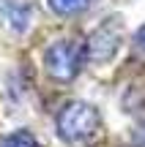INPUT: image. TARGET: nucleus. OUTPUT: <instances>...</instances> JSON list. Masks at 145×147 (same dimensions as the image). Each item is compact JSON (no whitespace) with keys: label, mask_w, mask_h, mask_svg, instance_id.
I'll list each match as a JSON object with an SVG mask.
<instances>
[{"label":"nucleus","mask_w":145,"mask_h":147,"mask_svg":"<svg viewBox=\"0 0 145 147\" xmlns=\"http://www.w3.org/2000/svg\"><path fill=\"white\" fill-rule=\"evenodd\" d=\"M99 123H101L99 109L93 104H88V101H71L55 117V128H58L60 139H66L71 144H80L85 139H91L99 131Z\"/></svg>","instance_id":"1"},{"label":"nucleus","mask_w":145,"mask_h":147,"mask_svg":"<svg viewBox=\"0 0 145 147\" xmlns=\"http://www.w3.org/2000/svg\"><path fill=\"white\" fill-rule=\"evenodd\" d=\"M118 44H120V25H118V19H104L101 25L88 36L85 55H88V60H93V63H107V60L118 52Z\"/></svg>","instance_id":"3"},{"label":"nucleus","mask_w":145,"mask_h":147,"mask_svg":"<svg viewBox=\"0 0 145 147\" xmlns=\"http://www.w3.org/2000/svg\"><path fill=\"white\" fill-rule=\"evenodd\" d=\"M85 47L74 38H58L44 49V68L58 82H71L80 74L82 60H85Z\"/></svg>","instance_id":"2"},{"label":"nucleus","mask_w":145,"mask_h":147,"mask_svg":"<svg viewBox=\"0 0 145 147\" xmlns=\"http://www.w3.org/2000/svg\"><path fill=\"white\" fill-rule=\"evenodd\" d=\"M134 47L140 49V52H145V25H142L140 30L134 33Z\"/></svg>","instance_id":"6"},{"label":"nucleus","mask_w":145,"mask_h":147,"mask_svg":"<svg viewBox=\"0 0 145 147\" xmlns=\"http://www.w3.org/2000/svg\"><path fill=\"white\" fill-rule=\"evenodd\" d=\"M47 5L55 11L58 16H71V14H80L91 5V0H47Z\"/></svg>","instance_id":"4"},{"label":"nucleus","mask_w":145,"mask_h":147,"mask_svg":"<svg viewBox=\"0 0 145 147\" xmlns=\"http://www.w3.org/2000/svg\"><path fill=\"white\" fill-rule=\"evenodd\" d=\"M134 144H137V147H145V123L137 128V134H134Z\"/></svg>","instance_id":"7"},{"label":"nucleus","mask_w":145,"mask_h":147,"mask_svg":"<svg viewBox=\"0 0 145 147\" xmlns=\"http://www.w3.org/2000/svg\"><path fill=\"white\" fill-rule=\"evenodd\" d=\"M0 147H38V142L33 139L30 131H14L0 139Z\"/></svg>","instance_id":"5"}]
</instances>
